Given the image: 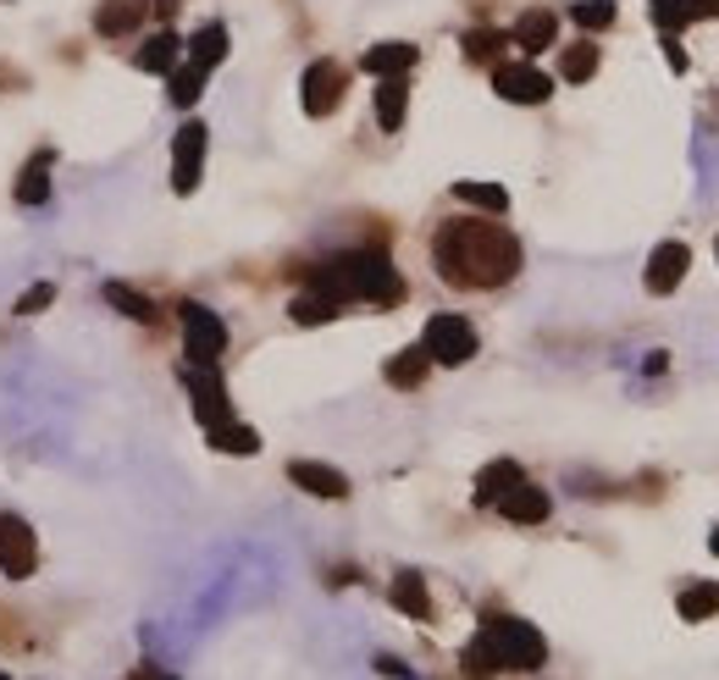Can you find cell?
<instances>
[{"label": "cell", "mask_w": 719, "mask_h": 680, "mask_svg": "<svg viewBox=\"0 0 719 680\" xmlns=\"http://www.w3.org/2000/svg\"><path fill=\"white\" fill-rule=\"evenodd\" d=\"M432 266L449 288H504L520 272V238L482 216H454L432 232Z\"/></svg>", "instance_id": "1"}, {"label": "cell", "mask_w": 719, "mask_h": 680, "mask_svg": "<svg viewBox=\"0 0 719 680\" xmlns=\"http://www.w3.org/2000/svg\"><path fill=\"white\" fill-rule=\"evenodd\" d=\"M543 664H548L543 631L526 626V620H509V614H488L482 631H476L470 647L459 653V669H465L470 680H493V675H504V669L531 675V669H543Z\"/></svg>", "instance_id": "2"}, {"label": "cell", "mask_w": 719, "mask_h": 680, "mask_svg": "<svg viewBox=\"0 0 719 680\" xmlns=\"http://www.w3.org/2000/svg\"><path fill=\"white\" fill-rule=\"evenodd\" d=\"M311 288L327 293V299H338V304L360 299V304H382V311H393V304L404 299V277L377 250H354V255H338V261L316 266L311 272Z\"/></svg>", "instance_id": "3"}, {"label": "cell", "mask_w": 719, "mask_h": 680, "mask_svg": "<svg viewBox=\"0 0 719 680\" xmlns=\"http://www.w3.org/2000/svg\"><path fill=\"white\" fill-rule=\"evenodd\" d=\"M349 95V67H338L332 55L311 61L305 78H299V105H305V116H332Z\"/></svg>", "instance_id": "4"}, {"label": "cell", "mask_w": 719, "mask_h": 680, "mask_svg": "<svg viewBox=\"0 0 719 680\" xmlns=\"http://www.w3.org/2000/svg\"><path fill=\"white\" fill-rule=\"evenodd\" d=\"M421 349H427V360H432V365H465V360H476V327H470L465 316L443 311V316H432V322H427Z\"/></svg>", "instance_id": "5"}, {"label": "cell", "mask_w": 719, "mask_h": 680, "mask_svg": "<svg viewBox=\"0 0 719 680\" xmlns=\"http://www.w3.org/2000/svg\"><path fill=\"white\" fill-rule=\"evenodd\" d=\"M34 565H39L34 526L23 515H0V576H7V581H28Z\"/></svg>", "instance_id": "6"}, {"label": "cell", "mask_w": 719, "mask_h": 680, "mask_svg": "<svg viewBox=\"0 0 719 680\" xmlns=\"http://www.w3.org/2000/svg\"><path fill=\"white\" fill-rule=\"evenodd\" d=\"M205 144H211L205 122H184V128H177V139H172V189H177V194H194V189H200Z\"/></svg>", "instance_id": "7"}, {"label": "cell", "mask_w": 719, "mask_h": 680, "mask_svg": "<svg viewBox=\"0 0 719 680\" xmlns=\"http://www.w3.org/2000/svg\"><path fill=\"white\" fill-rule=\"evenodd\" d=\"M177 316H184V349H189V360H194V365H216L222 349H227V327H222V316L205 311V304H184Z\"/></svg>", "instance_id": "8"}, {"label": "cell", "mask_w": 719, "mask_h": 680, "mask_svg": "<svg viewBox=\"0 0 719 680\" xmlns=\"http://www.w3.org/2000/svg\"><path fill=\"white\" fill-rule=\"evenodd\" d=\"M493 89L509 100V105H543L554 95V78L531 61H499L493 67Z\"/></svg>", "instance_id": "9"}, {"label": "cell", "mask_w": 719, "mask_h": 680, "mask_svg": "<svg viewBox=\"0 0 719 680\" xmlns=\"http://www.w3.org/2000/svg\"><path fill=\"white\" fill-rule=\"evenodd\" d=\"M184 382H189V399H194V415H200L205 431L222 426V420H232V404H227V388L216 377V365H189Z\"/></svg>", "instance_id": "10"}, {"label": "cell", "mask_w": 719, "mask_h": 680, "mask_svg": "<svg viewBox=\"0 0 719 680\" xmlns=\"http://www.w3.org/2000/svg\"><path fill=\"white\" fill-rule=\"evenodd\" d=\"M686 266H692V250H686V243H658V250L647 255V293H658V299H665V293H676L681 288V277H686Z\"/></svg>", "instance_id": "11"}, {"label": "cell", "mask_w": 719, "mask_h": 680, "mask_svg": "<svg viewBox=\"0 0 719 680\" xmlns=\"http://www.w3.org/2000/svg\"><path fill=\"white\" fill-rule=\"evenodd\" d=\"M288 481L299 492H311V499H349V476L332 470V465H321V459H293L288 465Z\"/></svg>", "instance_id": "12"}, {"label": "cell", "mask_w": 719, "mask_h": 680, "mask_svg": "<svg viewBox=\"0 0 719 680\" xmlns=\"http://www.w3.org/2000/svg\"><path fill=\"white\" fill-rule=\"evenodd\" d=\"M554 39H559V17H554L548 7H531V12H520V23L509 28V45H515V50H526V55H543V50H554Z\"/></svg>", "instance_id": "13"}, {"label": "cell", "mask_w": 719, "mask_h": 680, "mask_svg": "<svg viewBox=\"0 0 719 680\" xmlns=\"http://www.w3.org/2000/svg\"><path fill=\"white\" fill-rule=\"evenodd\" d=\"M499 509H504V520H515V526H543L548 509H554V499H548L543 487H531V481H515L504 499H499Z\"/></svg>", "instance_id": "14"}, {"label": "cell", "mask_w": 719, "mask_h": 680, "mask_svg": "<svg viewBox=\"0 0 719 680\" xmlns=\"http://www.w3.org/2000/svg\"><path fill=\"white\" fill-rule=\"evenodd\" d=\"M415 55H421L415 45H404V39H388V45H371L360 67H366L371 78H404V73L415 67Z\"/></svg>", "instance_id": "15"}, {"label": "cell", "mask_w": 719, "mask_h": 680, "mask_svg": "<svg viewBox=\"0 0 719 680\" xmlns=\"http://www.w3.org/2000/svg\"><path fill=\"white\" fill-rule=\"evenodd\" d=\"M134 61H139V73L166 78V73L177 67V61H184V39H177L172 28H161V34H150V39H144V50H139Z\"/></svg>", "instance_id": "16"}, {"label": "cell", "mask_w": 719, "mask_h": 680, "mask_svg": "<svg viewBox=\"0 0 719 680\" xmlns=\"http://www.w3.org/2000/svg\"><path fill=\"white\" fill-rule=\"evenodd\" d=\"M393 608L399 614H409V620H432V597H427V581L421 576H415V570H399L393 576Z\"/></svg>", "instance_id": "17"}, {"label": "cell", "mask_w": 719, "mask_h": 680, "mask_svg": "<svg viewBox=\"0 0 719 680\" xmlns=\"http://www.w3.org/2000/svg\"><path fill=\"white\" fill-rule=\"evenodd\" d=\"M427 370H432V360H427L421 343H415V349H399V354L388 360L382 377H388V388H421V382H427Z\"/></svg>", "instance_id": "18"}, {"label": "cell", "mask_w": 719, "mask_h": 680, "mask_svg": "<svg viewBox=\"0 0 719 680\" xmlns=\"http://www.w3.org/2000/svg\"><path fill=\"white\" fill-rule=\"evenodd\" d=\"M515 481H526V476H520V465H515V459H493L482 476H476V504H482V509H493V504L504 499V492H509Z\"/></svg>", "instance_id": "19"}, {"label": "cell", "mask_w": 719, "mask_h": 680, "mask_svg": "<svg viewBox=\"0 0 719 680\" xmlns=\"http://www.w3.org/2000/svg\"><path fill=\"white\" fill-rule=\"evenodd\" d=\"M100 293H105V304H111V311H123L128 322H144V327H150V322H161L155 299H144V293H139V288H128V282H105Z\"/></svg>", "instance_id": "20"}, {"label": "cell", "mask_w": 719, "mask_h": 680, "mask_svg": "<svg viewBox=\"0 0 719 680\" xmlns=\"http://www.w3.org/2000/svg\"><path fill=\"white\" fill-rule=\"evenodd\" d=\"M144 23V7L139 0H105V7L94 12V34L100 39H116V34H128V28H139Z\"/></svg>", "instance_id": "21"}, {"label": "cell", "mask_w": 719, "mask_h": 680, "mask_svg": "<svg viewBox=\"0 0 719 680\" xmlns=\"http://www.w3.org/2000/svg\"><path fill=\"white\" fill-rule=\"evenodd\" d=\"M50 150H39L23 172H17V205H45L50 200Z\"/></svg>", "instance_id": "22"}, {"label": "cell", "mask_w": 719, "mask_h": 680, "mask_svg": "<svg viewBox=\"0 0 719 680\" xmlns=\"http://www.w3.org/2000/svg\"><path fill=\"white\" fill-rule=\"evenodd\" d=\"M404 111H409V84L404 78H382L377 84V122L388 134H399L404 128Z\"/></svg>", "instance_id": "23"}, {"label": "cell", "mask_w": 719, "mask_h": 680, "mask_svg": "<svg viewBox=\"0 0 719 680\" xmlns=\"http://www.w3.org/2000/svg\"><path fill=\"white\" fill-rule=\"evenodd\" d=\"M211 449L216 454H261V431L244 420H222V426H211Z\"/></svg>", "instance_id": "24"}, {"label": "cell", "mask_w": 719, "mask_h": 680, "mask_svg": "<svg viewBox=\"0 0 719 680\" xmlns=\"http://www.w3.org/2000/svg\"><path fill=\"white\" fill-rule=\"evenodd\" d=\"M189 61H194V67H222V61H227V28L222 23H205V28H194V39H189Z\"/></svg>", "instance_id": "25"}, {"label": "cell", "mask_w": 719, "mask_h": 680, "mask_svg": "<svg viewBox=\"0 0 719 680\" xmlns=\"http://www.w3.org/2000/svg\"><path fill=\"white\" fill-rule=\"evenodd\" d=\"M343 311V304L338 299H327V293H316V288H305V293H299L293 304H288V316L299 322V327H321V322H332Z\"/></svg>", "instance_id": "26"}, {"label": "cell", "mask_w": 719, "mask_h": 680, "mask_svg": "<svg viewBox=\"0 0 719 680\" xmlns=\"http://www.w3.org/2000/svg\"><path fill=\"white\" fill-rule=\"evenodd\" d=\"M676 608H681V620H686V626H703V620H714V614H719V587H714V581L686 587V592L676 597Z\"/></svg>", "instance_id": "27"}, {"label": "cell", "mask_w": 719, "mask_h": 680, "mask_svg": "<svg viewBox=\"0 0 719 680\" xmlns=\"http://www.w3.org/2000/svg\"><path fill=\"white\" fill-rule=\"evenodd\" d=\"M454 200L488 211V216H504V211H509V194L499 189V182H454Z\"/></svg>", "instance_id": "28"}, {"label": "cell", "mask_w": 719, "mask_h": 680, "mask_svg": "<svg viewBox=\"0 0 719 680\" xmlns=\"http://www.w3.org/2000/svg\"><path fill=\"white\" fill-rule=\"evenodd\" d=\"M592 73H597V45H592V39H576V45L559 55V78H565V84H586Z\"/></svg>", "instance_id": "29"}, {"label": "cell", "mask_w": 719, "mask_h": 680, "mask_svg": "<svg viewBox=\"0 0 719 680\" xmlns=\"http://www.w3.org/2000/svg\"><path fill=\"white\" fill-rule=\"evenodd\" d=\"M166 95H172V105H194L200 95H205V67H172L166 73Z\"/></svg>", "instance_id": "30"}, {"label": "cell", "mask_w": 719, "mask_h": 680, "mask_svg": "<svg viewBox=\"0 0 719 680\" xmlns=\"http://www.w3.org/2000/svg\"><path fill=\"white\" fill-rule=\"evenodd\" d=\"M570 17H576L586 34H604V28H615L620 7H615V0H576V7H570Z\"/></svg>", "instance_id": "31"}, {"label": "cell", "mask_w": 719, "mask_h": 680, "mask_svg": "<svg viewBox=\"0 0 719 680\" xmlns=\"http://www.w3.org/2000/svg\"><path fill=\"white\" fill-rule=\"evenodd\" d=\"M459 45H465V61H493V67H499V50L509 45V34H493V28H476V34H465Z\"/></svg>", "instance_id": "32"}, {"label": "cell", "mask_w": 719, "mask_h": 680, "mask_svg": "<svg viewBox=\"0 0 719 680\" xmlns=\"http://www.w3.org/2000/svg\"><path fill=\"white\" fill-rule=\"evenodd\" d=\"M647 7H653V23L665 28V34H681L686 28V7H681V0H647Z\"/></svg>", "instance_id": "33"}, {"label": "cell", "mask_w": 719, "mask_h": 680, "mask_svg": "<svg viewBox=\"0 0 719 680\" xmlns=\"http://www.w3.org/2000/svg\"><path fill=\"white\" fill-rule=\"evenodd\" d=\"M50 304H55V288H50V282H34V288L17 299V316H39V311H50Z\"/></svg>", "instance_id": "34"}, {"label": "cell", "mask_w": 719, "mask_h": 680, "mask_svg": "<svg viewBox=\"0 0 719 680\" xmlns=\"http://www.w3.org/2000/svg\"><path fill=\"white\" fill-rule=\"evenodd\" d=\"M686 7V23H697V17H719V0H681Z\"/></svg>", "instance_id": "35"}, {"label": "cell", "mask_w": 719, "mask_h": 680, "mask_svg": "<svg viewBox=\"0 0 719 680\" xmlns=\"http://www.w3.org/2000/svg\"><path fill=\"white\" fill-rule=\"evenodd\" d=\"M665 55H670V67H676V73H686V50H681L676 34H665Z\"/></svg>", "instance_id": "36"}, {"label": "cell", "mask_w": 719, "mask_h": 680, "mask_svg": "<svg viewBox=\"0 0 719 680\" xmlns=\"http://www.w3.org/2000/svg\"><path fill=\"white\" fill-rule=\"evenodd\" d=\"M708 553H714V559H719V526H714V537H708Z\"/></svg>", "instance_id": "37"}, {"label": "cell", "mask_w": 719, "mask_h": 680, "mask_svg": "<svg viewBox=\"0 0 719 680\" xmlns=\"http://www.w3.org/2000/svg\"><path fill=\"white\" fill-rule=\"evenodd\" d=\"M150 680H172V675H150Z\"/></svg>", "instance_id": "38"}, {"label": "cell", "mask_w": 719, "mask_h": 680, "mask_svg": "<svg viewBox=\"0 0 719 680\" xmlns=\"http://www.w3.org/2000/svg\"><path fill=\"white\" fill-rule=\"evenodd\" d=\"M0 680H12V675H0Z\"/></svg>", "instance_id": "39"}, {"label": "cell", "mask_w": 719, "mask_h": 680, "mask_svg": "<svg viewBox=\"0 0 719 680\" xmlns=\"http://www.w3.org/2000/svg\"><path fill=\"white\" fill-rule=\"evenodd\" d=\"M714 255H719V243H714Z\"/></svg>", "instance_id": "40"}]
</instances>
